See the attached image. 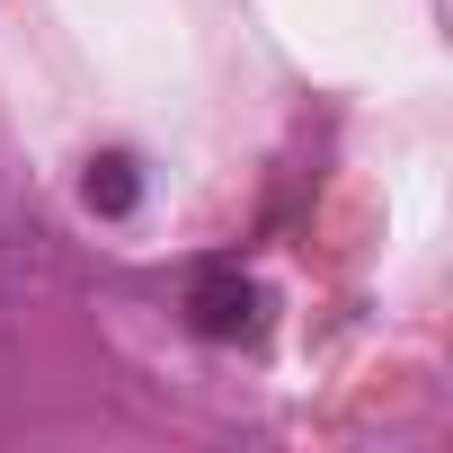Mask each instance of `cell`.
<instances>
[{
	"mask_svg": "<svg viewBox=\"0 0 453 453\" xmlns=\"http://www.w3.org/2000/svg\"><path fill=\"white\" fill-rule=\"evenodd\" d=\"M196 329L204 338H241L250 329V285L241 276H204L196 285Z\"/></svg>",
	"mask_w": 453,
	"mask_h": 453,
	"instance_id": "cell-1",
	"label": "cell"
},
{
	"mask_svg": "<svg viewBox=\"0 0 453 453\" xmlns=\"http://www.w3.org/2000/svg\"><path fill=\"white\" fill-rule=\"evenodd\" d=\"M89 204H107V213H125V204H134V160H107V169L89 178Z\"/></svg>",
	"mask_w": 453,
	"mask_h": 453,
	"instance_id": "cell-2",
	"label": "cell"
}]
</instances>
